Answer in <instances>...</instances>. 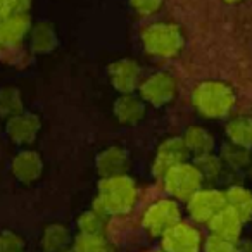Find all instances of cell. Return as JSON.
Returning <instances> with one entry per match:
<instances>
[{"label":"cell","mask_w":252,"mask_h":252,"mask_svg":"<svg viewBox=\"0 0 252 252\" xmlns=\"http://www.w3.org/2000/svg\"><path fill=\"white\" fill-rule=\"evenodd\" d=\"M97 189L98 193L92 209L102 216H118L133 209L137 200V185L128 175L102 178Z\"/></svg>","instance_id":"obj_1"},{"label":"cell","mask_w":252,"mask_h":252,"mask_svg":"<svg viewBox=\"0 0 252 252\" xmlns=\"http://www.w3.org/2000/svg\"><path fill=\"white\" fill-rule=\"evenodd\" d=\"M192 104L206 118H224L235 105V94L223 81H202L192 92Z\"/></svg>","instance_id":"obj_2"},{"label":"cell","mask_w":252,"mask_h":252,"mask_svg":"<svg viewBox=\"0 0 252 252\" xmlns=\"http://www.w3.org/2000/svg\"><path fill=\"white\" fill-rule=\"evenodd\" d=\"M142 43L151 56L175 57L183 47V36L173 23H156L142 32Z\"/></svg>","instance_id":"obj_3"},{"label":"cell","mask_w":252,"mask_h":252,"mask_svg":"<svg viewBox=\"0 0 252 252\" xmlns=\"http://www.w3.org/2000/svg\"><path fill=\"white\" fill-rule=\"evenodd\" d=\"M164 187L166 192L171 197L180 200H189L195 195L199 190H202V175L193 164L183 162L175 168H171L164 175Z\"/></svg>","instance_id":"obj_4"},{"label":"cell","mask_w":252,"mask_h":252,"mask_svg":"<svg viewBox=\"0 0 252 252\" xmlns=\"http://www.w3.org/2000/svg\"><path fill=\"white\" fill-rule=\"evenodd\" d=\"M180 223V207L175 200L162 199L154 202L144 214V228L152 237H162L168 230Z\"/></svg>","instance_id":"obj_5"},{"label":"cell","mask_w":252,"mask_h":252,"mask_svg":"<svg viewBox=\"0 0 252 252\" xmlns=\"http://www.w3.org/2000/svg\"><path fill=\"white\" fill-rule=\"evenodd\" d=\"M140 97L144 102L156 105V107H162V105L169 104L176 95V81L169 73L159 71L154 73L140 83Z\"/></svg>","instance_id":"obj_6"},{"label":"cell","mask_w":252,"mask_h":252,"mask_svg":"<svg viewBox=\"0 0 252 252\" xmlns=\"http://www.w3.org/2000/svg\"><path fill=\"white\" fill-rule=\"evenodd\" d=\"M224 207H226V197L223 192L214 189L199 190L195 195L190 197L187 204L190 218L197 223H209Z\"/></svg>","instance_id":"obj_7"},{"label":"cell","mask_w":252,"mask_h":252,"mask_svg":"<svg viewBox=\"0 0 252 252\" xmlns=\"http://www.w3.org/2000/svg\"><path fill=\"white\" fill-rule=\"evenodd\" d=\"M189 156L190 152L182 137L168 138V140H164L159 145L154 164H152V175L158 176V178H164V175L171 168L187 162Z\"/></svg>","instance_id":"obj_8"},{"label":"cell","mask_w":252,"mask_h":252,"mask_svg":"<svg viewBox=\"0 0 252 252\" xmlns=\"http://www.w3.org/2000/svg\"><path fill=\"white\" fill-rule=\"evenodd\" d=\"M162 251L164 252H199L200 233L193 226L180 221L178 224L162 235Z\"/></svg>","instance_id":"obj_9"},{"label":"cell","mask_w":252,"mask_h":252,"mask_svg":"<svg viewBox=\"0 0 252 252\" xmlns=\"http://www.w3.org/2000/svg\"><path fill=\"white\" fill-rule=\"evenodd\" d=\"M131 166L130 152L125 149L112 145L102 151L95 159V168L102 178H114V176L128 175Z\"/></svg>","instance_id":"obj_10"},{"label":"cell","mask_w":252,"mask_h":252,"mask_svg":"<svg viewBox=\"0 0 252 252\" xmlns=\"http://www.w3.org/2000/svg\"><path fill=\"white\" fill-rule=\"evenodd\" d=\"M140 67L133 59H119L109 66L112 87L123 95H131L140 87Z\"/></svg>","instance_id":"obj_11"},{"label":"cell","mask_w":252,"mask_h":252,"mask_svg":"<svg viewBox=\"0 0 252 252\" xmlns=\"http://www.w3.org/2000/svg\"><path fill=\"white\" fill-rule=\"evenodd\" d=\"M40 128H42V121L33 112H21V114L7 119V125H5L9 138L18 145L32 144L38 135Z\"/></svg>","instance_id":"obj_12"},{"label":"cell","mask_w":252,"mask_h":252,"mask_svg":"<svg viewBox=\"0 0 252 252\" xmlns=\"http://www.w3.org/2000/svg\"><path fill=\"white\" fill-rule=\"evenodd\" d=\"M12 175L23 183H33L43 171V161L38 152L23 151L12 159Z\"/></svg>","instance_id":"obj_13"},{"label":"cell","mask_w":252,"mask_h":252,"mask_svg":"<svg viewBox=\"0 0 252 252\" xmlns=\"http://www.w3.org/2000/svg\"><path fill=\"white\" fill-rule=\"evenodd\" d=\"M209 230L213 235L220 238H224V240H230V242H238L240 238V231H242V220L237 216L233 209L230 207H224L221 209L213 220L209 221Z\"/></svg>","instance_id":"obj_14"},{"label":"cell","mask_w":252,"mask_h":252,"mask_svg":"<svg viewBox=\"0 0 252 252\" xmlns=\"http://www.w3.org/2000/svg\"><path fill=\"white\" fill-rule=\"evenodd\" d=\"M28 14H11L0 19V45H18L30 32Z\"/></svg>","instance_id":"obj_15"},{"label":"cell","mask_w":252,"mask_h":252,"mask_svg":"<svg viewBox=\"0 0 252 252\" xmlns=\"http://www.w3.org/2000/svg\"><path fill=\"white\" fill-rule=\"evenodd\" d=\"M114 116L121 125H137L145 116V102L135 95H121L114 102Z\"/></svg>","instance_id":"obj_16"},{"label":"cell","mask_w":252,"mask_h":252,"mask_svg":"<svg viewBox=\"0 0 252 252\" xmlns=\"http://www.w3.org/2000/svg\"><path fill=\"white\" fill-rule=\"evenodd\" d=\"M226 197V206L237 213L242 223H247L252 220V192L245 187L233 185L224 192Z\"/></svg>","instance_id":"obj_17"},{"label":"cell","mask_w":252,"mask_h":252,"mask_svg":"<svg viewBox=\"0 0 252 252\" xmlns=\"http://www.w3.org/2000/svg\"><path fill=\"white\" fill-rule=\"evenodd\" d=\"M183 142H185L190 154H193L195 158L204 154H211L214 149V138L209 135V131L204 130L202 126H190V128H187L185 135H183Z\"/></svg>","instance_id":"obj_18"},{"label":"cell","mask_w":252,"mask_h":252,"mask_svg":"<svg viewBox=\"0 0 252 252\" xmlns=\"http://www.w3.org/2000/svg\"><path fill=\"white\" fill-rule=\"evenodd\" d=\"M228 140L235 145H240L251 151L252 147V118L251 116H240L231 119L226 125Z\"/></svg>","instance_id":"obj_19"},{"label":"cell","mask_w":252,"mask_h":252,"mask_svg":"<svg viewBox=\"0 0 252 252\" xmlns=\"http://www.w3.org/2000/svg\"><path fill=\"white\" fill-rule=\"evenodd\" d=\"M69 231L63 224H49L42 235V249L45 252H63L69 249Z\"/></svg>","instance_id":"obj_20"},{"label":"cell","mask_w":252,"mask_h":252,"mask_svg":"<svg viewBox=\"0 0 252 252\" xmlns=\"http://www.w3.org/2000/svg\"><path fill=\"white\" fill-rule=\"evenodd\" d=\"M57 36L54 28L47 21L38 23L32 30V49L35 54H49L56 49Z\"/></svg>","instance_id":"obj_21"},{"label":"cell","mask_w":252,"mask_h":252,"mask_svg":"<svg viewBox=\"0 0 252 252\" xmlns=\"http://www.w3.org/2000/svg\"><path fill=\"white\" fill-rule=\"evenodd\" d=\"M220 159L223 161V164L230 166L233 169H247L249 161H251V151L240 147V145L231 144V142H226L221 147Z\"/></svg>","instance_id":"obj_22"},{"label":"cell","mask_w":252,"mask_h":252,"mask_svg":"<svg viewBox=\"0 0 252 252\" xmlns=\"http://www.w3.org/2000/svg\"><path fill=\"white\" fill-rule=\"evenodd\" d=\"M23 112L21 92L14 87L0 88V116L2 118H14Z\"/></svg>","instance_id":"obj_23"},{"label":"cell","mask_w":252,"mask_h":252,"mask_svg":"<svg viewBox=\"0 0 252 252\" xmlns=\"http://www.w3.org/2000/svg\"><path fill=\"white\" fill-rule=\"evenodd\" d=\"M78 230L81 235H104L105 216L98 214L97 211H85L78 218Z\"/></svg>","instance_id":"obj_24"},{"label":"cell","mask_w":252,"mask_h":252,"mask_svg":"<svg viewBox=\"0 0 252 252\" xmlns=\"http://www.w3.org/2000/svg\"><path fill=\"white\" fill-rule=\"evenodd\" d=\"M74 252H112V247L104 235H78L73 245Z\"/></svg>","instance_id":"obj_25"},{"label":"cell","mask_w":252,"mask_h":252,"mask_svg":"<svg viewBox=\"0 0 252 252\" xmlns=\"http://www.w3.org/2000/svg\"><path fill=\"white\" fill-rule=\"evenodd\" d=\"M199 173L202 175L204 180H218L223 173V161H221L218 156H214L213 152L211 154H204L195 158V162H193Z\"/></svg>","instance_id":"obj_26"},{"label":"cell","mask_w":252,"mask_h":252,"mask_svg":"<svg viewBox=\"0 0 252 252\" xmlns=\"http://www.w3.org/2000/svg\"><path fill=\"white\" fill-rule=\"evenodd\" d=\"M0 252H25V240L11 230L0 233Z\"/></svg>","instance_id":"obj_27"},{"label":"cell","mask_w":252,"mask_h":252,"mask_svg":"<svg viewBox=\"0 0 252 252\" xmlns=\"http://www.w3.org/2000/svg\"><path fill=\"white\" fill-rule=\"evenodd\" d=\"M204 252H237V242H230L211 235L204 242Z\"/></svg>","instance_id":"obj_28"},{"label":"cell","mask_w":252,"mask_h":252,"mask_svg":"<svg viewBox=\"0 0 252 252\" xmlns=\"http://www.w3.org/2000/svg\"><path fill=\"white\" fill-rule=\"evenodd\" d=\"M133 9L140 16H151L159 11L162 5V0H130Z\"/></svg>","instance_id":"obj_29"},{"label":"cell","mask_w":252,"mask_h":252,"mask_svg":"<svg viewBox=\"0 0 252 252\" xmlns=\"http://www.w3.org/2000/svg\"><path fill=\"white\" fill-rule=\"evenodd\" d=\"M32 0H12V7H14V14H26Z\"/></svg>","instance_id":"obj_30"},{"label":"cell","mask_w":252,"mask_h":252,"mask_svg":"<svg viewBox=\"0 0 252 252\" xmlns=\"http://www.w3.org/2000/svg\"><path fill=\"white\" fill-rule=\"evenodd\" d=\"M14 14V7H12V0H0V19L7 18V16Z\"/></svg>","instance_id":"obj_31"},{"label":"cell","mask_w":252,"mask_h":252,"mask_svg":"<svg viewBox=\"0 0 252 252\" xmlns=\"http://www.w3.org/2000/svg\"><path fill=\"white\" fill-rule=\"evenodd\" d=\"M237 252H252V242H237Z\"/></svg>","instance_id":"obj_32"},{"label":"cell","mask_w":252,"mask_h":252,"mask_svg":"<svg viewBox=\"0 0 252 252\" xmlns=\"http://www.w3.org/2000/svg\"><path fill=\"white\" fill-rule=\"evenodd\" d=\"M247 173L252 176V154H251V161H249V166H247Z\"/></svg>","instance_id":"obj_33"},{"label":"cell","mask_w":252,"mask_h":252,"mask_svg":"<svg viewBox=\"0 0 252 252\" xmlns=\"http://www.w3.org/2000/svg\"><path fill=\"white\" fill-rule=\"evenodd\" d=\"M63 252H74V251H73V249L69 247V249H66V251H63Z\"/></svg>","instance_id":"obj_34"},{"label":"cell","mask_w":252,"mask_h":252,"mask_svg":"<svg viewBox=\"0 0 252 252\" xmlns=\"http://www.w3.org/2000/svg\"><path fill=\"white\" fill-rule=\"evenodd\" d=\"M226 2H238V0H226Z\"/></svg>","instance_id":"obj_35"},{"label":"cell","mask_w":252,"mask_h":252,"mask_svg":"<svg viewBox=\"0 0 252 252\" xmlns=\"http://www.w3.org/2000/svg\"><path fill=\"white\" fill-rule=\"evenodd\" d=\"M161 252H164V251H161Z\"/></svg>","instance_id":"obj_36"}]
</instances>
